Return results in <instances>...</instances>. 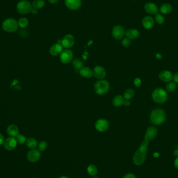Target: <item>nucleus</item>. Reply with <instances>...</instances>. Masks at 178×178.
Segmentation results:
<instances>
[{
    "instance_id": "nucleus-1",
    "label": "nucleus",
    "mask_w": 178,
    "mask_h": 178,
    "mask_svg": "<svg viewBox=\"0 0 178 178\" xmlns=\"http://www.w3.org/2000/svg\"><path fill=\"white\" fill-rule=\"evenodd\" d=\"M157 133V129L156 127H150L147 128L144 140L133 156V159L135 165L140 166L144 162L147 155L149 142L156 136Z\"/></svg>"
},
{
    "instance_id": "nucleus-2",
    "label": "nucleus",
    "mask_w": 178,
    "mask_h": 178,
    "mask_svg": "<svg viewBox=\"0 0 178 178\" xmlns=\"http://www.w3.org/2000/svg\"><path fill=\"white\" fill-rule=\"evenodd\" d=\"M166 117L165 111L158 108L152 111L150 116V119L154 125H160L165 121Z\"/></svg>"
},
{
    "instance_id": "nucleus-3",
    "label": "nucleus",
    "mask_w": 178,
    "mask_h": 178,
    "mask_svg": "<svg viewBox=\"0 0 178 178\" xmlns=\"http://www.w3.org/2000/svg\"><path fill=\"white\" fill-rule=\"evenodd\" d=\"M3 30L9 33L15 32L18 29V22L14 18H9L4 20L2 24Z\"/></svg>"
},
{
    "instance_id": "nucleus-4",
    "label": "nucleus",
    "mask_w": 178,
    "mask_h": 178,
    "mask_svg": "<svg viewBox=\"0 0 178 178\" xmlns=\"http://www.w3.org/2000/svg\"><path fill=\"white\" fill-rule=\"evenodd\" d=\"M167 92L165 90L161 88L156 89L152 94V98L155 102L157 103L163 104L167 101Z\"/></svg>"
},
{
    "instance_id": "nucleus-5",
    "label": "nucleus",
    "mask_w": 178,
    "mask_h": 178,
    "mask_svg": "<svg viewBox=\"0 0 178 178\" xmlns=\"http://www.w3.org/2000/svg\"><path fill=\"white\" fill-rule=\"evenodd\" d=\"M110 89V84L106 80H101L96 82L94 90L97 94L103 95L107 92Z\"/></svg>"
},
{
    "instance_id": "nucleus-6",
    "label": "nucleus",
    "mask_w": 178,
    "mask_h": 178,
    "mask_svg": "<svg viewBox=\"0 0 178 178\" xmlns=\"http://www.w3.org/2000/svg\"><path fill=\"white\" fill-rule=\"evenodd\" d=\"M32 5L27 0H22L18 3L16 5V9L18 13L25 15L30 12Z\"/></svg>"
},
{
    "instance_id": "nucleus-7",
    "label": "nucleus",
    "mask_w": 178,
    "mask_h": 178,
    "mask_svg": "<svg viewBox=\"0 0 178 178\" xmlns=\"http://www.w3.org/2000/svg\"><path fill=\"white\" fill-rule=\"evenodd\" d=\"M73 58V52L70 50H65L60 54V60L63 64L70 63Z\"/></svg>"
},
{
    "instance_id": "nucleus-8",
    "label": "nucleus",
    "mask_w": 178,
    "mask_h": 178,
    "mask_svg": "<svg viewBox=\"0 0 178 178\" xmlns=\"http://www.w3.org/2000/svg\"><path fill=\"white\" fill-rule=\"evenodd\" d=\"M125 30L123 27L121 26H115L112 28V37L115 39H121L123 36L125 35Z\"/></svg>"
},
{
    "instance_id": "nucleus-9",
    "label": "nucleus",
    "mask_w": 178,
    "mask_h": 178,
    "mask_svg": "<svg viewBox=\"0 0 178 178\" xmlns=\"http://www.w3.org/2000/svg\"><path fill=\"white\" fill-rule=\"evenodd\" d=\"M109 123L107 120L104 119H100L96 122L95 128L99 132H104L107 130Z\"/></svg>"
},
{
    "instance_id": "nucleus-10",
    "label": "nucleus",
    "mask_w": 178,
    "mask_h": 178,
    "mask_svg": "<svg viewBox=\"0 0 178 178\" xmlns=\"http://www.w3.org/2000/svg\"><path fill=\"white\" fill-rule=\"evenodd\" d=\"M75 43V40L73 35H67L64 36L62 40V45L65 48H70Z\"/></svg>"
},
{
    "instance_id": "nucleus-11",
    "label": "nucleus",
    "mask_w": 178,
    "mask_h": 178,
    "mask_svg": "<svg viewBox=\"0 0 178 178\" xmlns=\"http://www.w3.org/2000/svg\"><path fill=\"white\" fill-rule=\"evenodd\" d=\"M41 156L40 152L39 150L32 149L29 152L27 155V159L31 163H35L39 159Z\"/></svg>"
},
{
    "instance_id": "nucleus-12",
    "label": "nucleus",
    "mask_w": 178,
    "mask_h": 178,
    "mask_svg": "<svg viewBox=\"0 0 178 178\" xmlns=\"http://www.w3.org/2000/svg\"><path fill=\"white\" fill-rule=\"evenodd\" d=\"M65 5L68 9L72 10H76L81 6V0H65Z\"/></svg>"
},
{
    "instance_id": "nucleus-13",
    "label": "nucleus",
    "mask_w": 178,
    "mask_h": 178,
    "mask_svg": "<svg viewBox=\"0 0 178 178\" xmlns=\"http://www.w3.org/2000/svg\"><path fill=\"white\" fill-rule=\"evenodd\" d=\"M17 141L14 137H9L7 138L4 143V147L8 151L14 150L17 146Z\"/></svg>"
},
{
    "instance_id": "nucleus-14",
    "label": "nucleus",
    "mask_w": 178,
    "mask_h": 178,
    "mask_svg": "<svg viewBox=\"0 0 178 178\" xmlns=\"http://www.w3.org/2000/svg\"><path fill=\"white\" fill-rule=\"evenodd\" d=\"M93 74L96 78L99 79H103L106 76L105 71L102 66L95 67L93 71Z\"/></svg>"
},
{
    "instance_id": "nucleus-15",
    "label": "nucleus",
    "mask_w": 178,
    "mask_h": 178,
    "mask_svg": "<svg viewBox=\"0 0 178 178\" xmlns=\"http://www.w3.org/2000/svg\"><path fill=\"white\" fill-rule=\"evenodd\" d=\"M144 9L146 13L152 15L158 13V6L153 3L148 2L146 3L144 6Z\"/></svg>"
},
{
    "instance_id": "nucleus-16",
    "label": "nucleus",
    "mask_w": 178,
    "mask_h": 178,
    "mask_svg": "<svg viewBox=\"0 0 178 178\" xmlns=\"http://www.w3.org/2000/svg\"><path fill=\"white\" fill-rule=\"evenodd\" d=\"M143 26L146 29H151L154 26V20L151 16H146L143 18L142 22Z\"/></svg>"
},
{
    "instance_id": "nucleus-17",
    "label": "nucleus",
    "mask_w": 178,
    "mask_h": 178,
    "mask_svg": "<svg viewBox=\"0 0 178 178\" xmlns=\"http://www.w3.org/2000/svg\"><path fill=\"white\" fill-rule=\"evenodd\" d=\"M159 77L161 80L166 82H170L173 79L172 73L167 71H163L161 72L159 75Z\"/></svg>"
},
{
    "instance_id": "nucleus-18",
    "label": "nucleus",
    "mask_w": 178,
    "mask_h": 178,
    "mask_svg": "<svg viewBox=\"0 0 178 178\" xmlns=\"http://www.w3.org/2000/svg\"><path fill=\"white\" fill-rule=\"evenodd\" d=\"M63 51V46L61 44H57L53 45L50 49V53L52 56H57L62 53Z\"/></svg>"
},
{
    "instance_id": "nucleus-19",
    "label": "nucleus",
    "mask_w": 178,
    "mask_h": 178,
    "mask_svg": "<svg viewBox=\"0 0 178 178\" xmlns=\"http://www.w3.org/2000/svg\"><path fill=\"white\" fill-rule=\"evenodd\" d=\"M7 133L11 137H16L19 134V130L16 125H9L7 128Z\"/></svg>"
},
{
    "instance_id": "nucleus-20",
    "label": "nucleus",
    "mask_w": 178,
    "mask_h": 178,
    "mask_svg": "<svg viewBox=\"0 0 178 178\" xmlns=\"http://www.w3.org/2000/svg\"><path fill=\"white\" fill-rule=\"evenodd\" d=\"M125 35H127L128 38L130 39H135L140 36V32L136 29H131L126 31Z\"/></svg>"
},
{
    "instance_id": "nucleus-21",
    "label": "nucleus",
    "mask_w": 178,
    "mask_h": 178,
    "mask_svg": "<svg viewBox=\"0 0 178 178\" xmlns=\"http://www.w3.org/2000/svg\"><path fill=\"white\" fill-rule=\"evenodd\" d=\"M80 74L86 78H90L93 75V71L89 67H82L80 70Z\"/></svg>"
},
{
    "instance_id": "nucleus-22",
    "label": "nucleus",
    "mask_w": 178,
    "mask_h": 178,
    "mask_svg": "<svg viewBox=\"0 0 178 178\" xmlns=\"http://www.w3.org/2000/svg\"><path fill=\"white\" fill-rule=\"evenodd\" d=\"M172 7L169 3H165L161 6L160 11L163 14H168L172 12Z\"/></svg>"
},
{
    "instance_id": "nucleus-23",
    "label": "nucleus",
    "mask_w": 178,
    "mask_h": 178,
    "mask_svg": "<svg viewBox=\"0 0 178 178\" xmlns=\"http://www.w3.org/2000/svg\"><path fill=\"white\" fill-rule=\"evenodd\" d=\"M125 101L124 97L121 95H117L112 99V104L115 106H120L123 105Z\"/></svg>"
},
{
    "instance_id": "nucleus-24",
    "label": "nucleus",
    "mask_w": 178,
    "mask_h": 178,
    "mask_svg": "<svg viewBox=\"0 0 178 178\" xmlns=\"http://www.w3.org/2000/svg\"><path fill=\"white\" fill-rule=\"evenodd\" d=\"M26 142L27 146L31 149H34L37 146V141H36L35 139L32 138H28Z\"/></svg>"
},
{
    "instance_id": "nucleus-25",
    "label": "nucleus",
    "mask_w": 178,
    "mask_h": 178,
    "mask_svg": "<svg viewBox=\"0 0 178 178\" xmlns=\"http://www.w3.org/2000/svg\"><path fill=\"white\" fill-rule=\"evenodd\" d=\"M45 5L44 0H35L32 3V6L35 9H42Z\"/></svg>"
},
{
    "instance_id": "nucleus-26",
    "label": "nucleus",
    "mask_w": 178,
    "mask_h": 178,
    "mask_svg": "<svg viewBox=\"0 0 178 178\" xmlns=\"http://www.w3.org/2000/svg\"><path fill=\"white\" fill-rule=\"evenodd\" d=\"M134 93L135 92L134 90H133L132 89H128L127 90H126L124 93L123 97L127 100L130 99L134 97Z\"/></svg>"
},
{
    "instance_id": "nucleus-27",
    "label": "nucleus",
    "mask_w": 178,
    "mask_h": 178,
    "mask_svg": "<svg viewBox=\"0 0 178 178\" xmlns=\"http://www.w3.org/2000/svg\"><path fill=\"white\" fill-rule=\"evenodd\" d=\"M18 26L20 28H25L28 25L29 22L28 19L26 17H22L17 22Z\"/></svg>"
},
{
    "instance_id": "nucleus-28",
    "label": "nucleus",
    "mask_w": 178,
    "mask_h": 178,
    "mask_svg": "<svg viewBox=\"0 0 178 178\" xmlns=\"http://www.w3.org/2000/svg\"><path fill=\"white\" fill-rule=\"evenodd\" d=\"M88 174H90L91 176H95L97 173V167L94 165H91L88 167Z\"/></svg>"
},
{
    "instance_id": "nucleus-29",
    "label": "nucleus",
    "mask_w": 178,
    "mask_h": 178,
    "mask_svg": "<svg viewBox=\"0 0 178 178\" xmlns=\"http://www.w3.org/2000/svg\"><path fill=\"white\" fill-rule=\"evenodd\" d=\"M155 20L159 25H162L165 22V19L163 15L160 13H157L155 16Z\"/></svg>"
},
{
    "instance_id": "nucleus-30",
    "label": "nucleus",
    "mask_w": 178,
    "mask_h": 178,
    "mask_svg": "<svg viewBox=\"0 0 178 178\" xmlns=\"http://www.w3.org/2000/svg\"><path fill=\"white\" fill-rule=\"evenodd\" d=\"M166 88L169 92H173L177 88V85L174 82H170L166 85Z\"/></svg>"
},
{
    "instance_id": "nucleus-31",
    "label": "nucleus",
    "mask_w": 178,
    "mask_h": 178,
    "mask_svg": "<svg viewBox=\"0 0 178 178\" xmlns=\"http://www.w3.org/2000/svg\"><path fill=\"white\" fill-rule=\"evenodd\" d=\"M73 66L76 69L79 70L82 68L83 63L80 59H76L73 61Z\"/></svg>"
},
{
    "instance_id": "nucleus-32",
    "label": "nucleus",
    "mask_w": 178,
    "mask_h": 178,
    "mask_svg": "<svg viewBox=\"0 0 178 178\" xmlns=\"http://www.w3.org/2000/svg\"><path fill=\"white\" fill-rule=\"evenodd\" d=\"M16 140L17 142L19 144H23L26 142V139L25 136L23 135L22 134H18L17 136H16Z\"/></svg>"
},
{
    "instance_id": "nucleus-33",
    "label": "nucleus",
    "mask_w": 178,
    "mask_h": 178,
    "mask_svg": "<svg viewBox=\"0 0 178 178\" xmlns=\"http://www.w3.org/2000/svg\"><path fill=\"white\" fill-rule=\"evenodd\" d=\"M48 146V144L45 141H42L39 144V149L40 151H44L46 150Z\"/></svg>"
},
{
    "instance_id": "nucleus-34",
    "label": "nucleus",
    "mask_w": 178,
    "mask_h": 178,
    "mask_svg": "<svg viewBox=\"0 0 178 178\" xmlns=\"http://www.w3.org/2000/svg\"><path fill=\"white\" fill-rule=\"evenodd\" d=\"M122 45L125 47H128V46H129L130 44H131V40L130 39L128 38V37H125L124 38L122 42H121Z\"/></svg>"
},
{
    "instance_id": "nucleus-35",
    "label": "nucleus",
    "mask_w": 178,
    "mask_h": 178,
    "mask_svg": "<svg viewBox=\"0 0 178 178\" xmlns=\"http://www.w3.org/2000/svg\"><path fill=\"white\" fill-rule=\"evenodd\" d=\"M134 84L135 86L139 87L140 86H141V79L138 78H136V79H135V80H134Z\"/></svg>"
},
{
    "instance_id": "nucleus-36",
    "label": "nucleus",
    "mask_w": 178,
    "mask_h": 178,
    "mask_svg": "<svg viewBox=\"0 0 178 178\" xmlns=\"http://www.w3.org/2000/svg\"><path fill=\"white\" fill-rule=\"evenodd\" d=\"M4 138L3 136L2 135L0 134V146L4 144Z\"/></svg>"
},
{
    "instance_id": "nucleus-37",
    "label": "nucleus",
    "mask_w": 178,
    "mask_h": 178,
    "mask_svg": "<svg viewBox=\"0 0 178 178\" xmlns=\"http://www.w3.org/2000/svg\"><path fill=\"white\" fill-rule=\"evenodd\" d=\"M173 80L174 82L178 83V72L176 73L173 76Z\"/></svg>"
},
{
    "instance_id": "nucleus-38",
    "label": "nucleus",
    "mask_w": 178,
    "mask_h": 178,
    "mask_svg": "<svg viewBox=\"0 0 178 178\" xmlns=\"http://www.w3.org/2000/svg\"><path fill=\"white\" fill-rule=\"evenodd\" d=\"M123 178H136V177L133 174H128L124 176Z\"/></svg>"
},
{
    "instance_id": "nucleus-39",
    "label": "nucleus",
    "mask_w": 178,
    "mask_h": 178,
    "mask_svg": "<svg viewBox=\"0 0 178 178\" xmlns=\"http://www.w3.org/2000/svg\"><path fill=\"white\" fill-rule=\"evenodd\" d=\"M30 13L32 14H37V10L36 9L32 7L30 11Z\"/></svg>"
},
{
    "instance_id": "nucleus-40",
    "label": "nucleus",
    "mask_w": 178,
    "mask_h": 178,
    "mask_svg": "<svg viewBox=\"0 0 178 178\" xmlns=\"http://www.w3.org/2000/svg\"><path fill=\"white\" fill-rule=\"evenodd\" d=\"M123 105H124L125 106H130V101H129L128 100H125L124 101V103H123Z\"/></svg>"
},
{
    "instance_id": "nucleus-41",
    "label": "nucleus",
    "mask_w": 178,
    "mask_h": 178,
    "mask_svg": "<svg viewBox=\"0 0 178 178\" xmlns=\"http://www.w3.org/2000/svg\"><path fill=\"white\" fill-rule=\"evenodd\" d=\"M174 166L176 168L178 169V157L176 158L175 161H174Z\"/></svg>"
},
{
    "instance_id": "nucleus-42",
    "label": "nucleus",
    "mask_w": 178,
    "mask_h": 178,
    "mask_svg": "<svg viewBox=\"0 0 178 178\" xmlns=\"http://www.w3.org/2000/svg\"><path fill=\"white\" fill-rule=\"evenodd\" d=\"M48 1L49 2L51 3L52 4H55L59 1V0H48Z\"/></svg>"
},
{
    "instance_id": "nucleus-43",
    "label": "nucleus",
    "mask_w": 178,
    "mask_h": 178,
    "mask_svg": "<svg viewBox=\"0 0 178 178\" xmlns=\"http://www.w3.org/2000/svg\"><path fill=\"white\" fill-rule=\"evenodd\" d=\"M156 57L157 59H161V58H162V56H161V55L160 54H157L156 55Z\"/></svg>"
},
{
    "instance_id": "nucleus-44",
    "label": "nucleus",
    "mask_w": 178,
    "mask_h": 178,
    "mask_svg": "<svg viewBox=\"0 0 178 178\" xmlns=\"http://www.w3.org/2000/svg\"><path fill=\"white\" fill-rule=\"evenodd\" d=\"M174 155L175 156H178V150H176L174 152Z\"/></svg>"
},
{
    "instance_id": "nucleus-45",
    "label": "nucleus",
    "mask_w": 178,
    "mask_h": 178,
    "mask_svg": "<svg viewBox=\"0 0 178 178\" xmlns=\"http://www.w3.org/2000/svg\"><path fill=\"white\" fill-rule=\"evenodd\" d=\"M154 157H158V156H159V154H158V153H155V154H154Z\"/></svg>"
},
{
    "instance_id": "nucleus-46",
    "label": "nucleus",
    "mask_w": 178,
    "mask_h": 178,
    "mask_svg": "<svg viewBox=\"0 0 178 178\" xmlns=\"http://www.w3.org/2000/svg\"><path fill=\"white\" fill-rule=\"evenodd\" d=\"M59 178H68L67 177H66V176H62V177H61Z\"/></svg>"
},
{
    "instance_id": "nucleus-47",
    "label": "nucleus",
    "mask_w": 178,
    "mask_h": 178,
    "mask_svg": "<svg viewBox=\"0 0 178 178\" xmlns=\"http://www.w3.org/2000/svg\"><path fill=\"white\" fill-rule=\"evenodd\" d=\"M97 178V177H94V178Z\"/></svg>"
}]
</instances>
